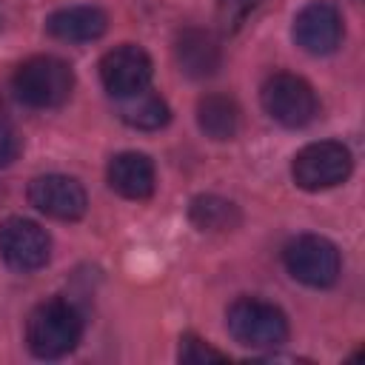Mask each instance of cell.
Wrapping results in <instances>:
<instances>
[{"label":"cell","instance_id":"8fae6325","mask_svg":"<svg viewBox=\"0 0 365 365\" xmlns=\"http://www.w3.org/2000/svg\"><path fill=\"white\" fill-rule=\"evenodd\" d=\"M108 185L125 200H148L154 194V163L140 151H123L108 163Z\"/></svg>","mask_w":365,"mask_h":365},{"label":"cell","instance_id":"2e32d148","mask_svg":"<svg viewBox=\"0 0 365 365\" xmlns=\"http://www.w3.org/2000/svg\"><path fill=\"white\" fill-rule=\"evenodd\" d=\"M188 217L191 222L200 228V231H228L240 222V211L231 200H222L217 194H200L191 200V208H188Z\"/></svg>","mask_w":365,"mask_h":365},{"label":"cell","instance_id":"4fadbf2b","mask_svg":"<svg viewBox=\"0 0 365 365\" xmlns=\"http://www.w3.org/2000/svg\"><path fill=\"white\" fill-rule=\"evenodd\" d=\"M174 54L180 68L194 80L211 77L220 68V46L202 29H185L174 43Z\"/></svg>","mask_w":365,"mask_h":365},{"label":"cell","instance_id":"7a4b0ae2","mask_svg":"<svg viewBox=\"0 0 365 365\" xmlns=\"http://www.w3.org/2000/svg\"><path fill=\"white\" fill-rule=\"evenodd\" d=\"M11 88L17 100L31 108H54L68 100L74 88V74L68 63H63L60 57L37 54L17 66L11 77Z\"/></svg>","mask_w":365,"mask_h":365},{"label":"cell","instance_id":"30bf717a","mask_svg":"<svg viewBox=\"0 0 365 365\" xmlns=\"http://www.w3.org/2000/svg\"><path fill=\"white\" fill-rule=\"evenodd\" d=\"M294 40L308 54H331L342 40V17L331 3H308L294 17Z\"/></svg>","mask_w":365,"mask_h":365},{"label":"cell","instance_id":"9c48e42d","mask_svg":"<svg viewBox=\"0 0 365 365\" xmlns=\"http://www.w3.org/2000/svg\"><path fill=\"white\" fill-rule=\"evenodd\" d=\"M29 202L40 214L54 217V220H66V222L80 220L88 208L86 188L74 177H66V174L34 177L31 185H29Z\"/></svg>","mask_w":365,"mask_h":365},{"label":"cell","instance_id":"5b68a950","mask_svg":"<svg viewBox=\"0 0 365 365\" xmlns=\"http://www.w3.org/2000/svg\"><path fill=\"white\" fill-rule=\"evenodd\" d=\"M262 108L268 111L271 120H277L285 128H302L314 120L317 114V94L314 88L288 71H277L262 83L259 91Z\"/></svg>","mask_w":365,"mask_h":365},{"label":"cell","instance_id":"3957f363","mask_svg":"<svg viewBox=\"0 0 365 365\" xmlns=\"http://www.w3.org/2000/svg\"><path fill=\"white\" fill-rule=\"evenodd\" d=\"M228 334L245 348H277L288 339V319L285 314L265 299L240 297L225 311Z\"/></svg>","mask_w":365,"mask_h":365},{"label":"cell","instance_id":"5bb4252c","mask_svg":"<svg viewBox=\"0 0 365 365\" xmlns=\"http://www.w3.org/2000/svg\"><path fill=\"white\" fill-rule=\"evenodd\" d=\"M197 123L211 140H231L240 128V108L225 94H205L197 103Z\"/></svg>","mask_w":365,"mask_h":365},{"label":"cell","instance_id":"e0dca14e","mask_svg":"<svg viewBox=\"0 0 365 365\" xmlns=\"http://www.w3.org/2000/svg\"><path fill=\"white\" fill-rule=\"evenodd\" d=\"M259 6V0H217V23L222 31H237L248 14Z\"/></svg>","mask_w":365,"mask_h":365},{"label":"cell","instance_id":"7c38bea8","mask_svg":"<svg viewBox=\"0 0 365 365\" xmlns=\"http://www.w3.org/2000/svg\"><path fill=\"white\" fill-rule=\"evenodd\" d=\"M106 29H108V17L97 6H68L46 20V31L63 43H88L103 37Z\"/></svg>","mask_w":365,"mask_h":365},{"label":"cell","instance_id":"d6986e66","mask_svg":"<svg viewBox=\"0 0 365 365\" xmlns=\"http://www.w3.org/2000/svg\"><path fill=\"white\" fill-rule=\"evenodd\" d=\"M17 151H20L17 131H14L6 120H0V168H3V165H9V163L17 157Z\"/></svg>","mask_w":365,"mask_h":365},{"label":"cell","instance_id":"52a82bcc","mask_svg":"<svg viewBox=\"0 0 365 365\" xmlns=\"http://www.w3.org/2000/svg\"><path fill=\"white\" fill-rule=\"evenodd\" d=\"M151 74H154L151 57L145 54V48H140L134 43H123V46L106 51L100 60V80H103L106 91L117 100L145 91L151 83Z\"/></svg>","mask_w":365,"mask_h":365},{"label":"cell","instance_id":"ac0fdd59","mask_svg":"<svg viewBox=\"0 0 365 365\" xmlns=\"http://www.w3.org/2000/svg\"><path fill=\"white\" fill-rule=\"evenodd\" d=\"M180 359L188 362V365H202V362H220V359H225V354L217 351V348H211V345L202 342L200 336L185 334V336L180 339Z\"/></svg>","mask_w":365,"mask_h":365},{"label":"cell","instance_id":"277c9868","mask_svg":"<svg viewBox=\"0 0 365 365\" xmlns=\"http://www.w3.org/2000/svg\"><path fill=\"white\" fill-rule=\"evenodd\" d=\"M351 151L336 140H319L297 151L291 163L294 182L305 191H325L351 177Z\"/></svg>","mask_w":365,"mask_h":365},{"label":"cell","instance_id":"6da1fadb","mask_svg":"<svg viewBox=\"0 0 365 365\" xmlns=\"http://www.w3.org/2000/svg\"><path fill=\"white\" fill-rule=\"evenodd\" d=\"M83 336V319L66 299L40 302L26 322V345L40 359H60L77 348Z\"/></svg>","mask_w":365,"mask_h":365},{"label":"cell","instance_id":"ba28073f","mask_svg":"<svg viewBox=\"0 0 365 365\" xmlns=\"http://www.w3.org/2000/svg\"><path fill=\"white\" fill-rule=\"evenodd\" d=\"M51 240L48 234L23 217H9L0 222V257L17 271H37L48 262Z\"/></svg>","mask_w":365,"mask_h":365},{"label":"cell","instance_id":"8992f818","mask_svg":"<svg viewBox=\"0 0 365 365\" xmlns=\"http://www.w3.org/2000/svg\"><path fill=\"white\" fill-rule=\"evenodd\" d=\"M282 259L288 274L311 288H328L339 277V251L319 234H302L291 240L282 251Z\"/></svg>","mask_w":365,"mask_h":365},{"label":"cell","instance_id":"9a60e30c","mask_svg":"<svg viewBox=\"0 0 365 365\" xmlns=\"http://www.w3.org/2000/svg\"><path fill=\"white\" fill-rule=\"evenodd\" d=\"M120 117H123V123H128L131 128L154 131V128H163L171 114H168L165 100L157 97V94H151V91L145 88V91H137V94L120 100Z\"/></svg>","mask_w":365,"mask_h":365}]
</instances>
